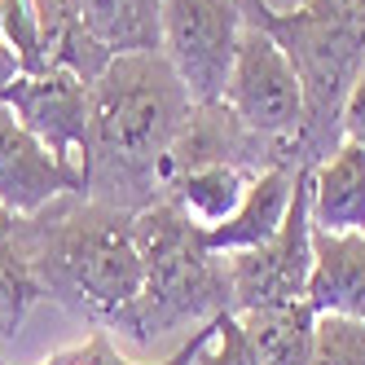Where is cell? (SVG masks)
Masks as SVG:
<instances>
[{
    "label": "cell",
    "instance_id": "1",
    "mask_svg": "<svg viewBox=\"0 0 365 365\" xmlns=\"http://www.w3.org/2000/svg\"><path fill=\"white\" fill-rule=\"evenodd\" d=\"M190 110L194 101L159 48L110 58L88 88V137L80 154L84 198L128 216L154 207Z\"/></svg>",
    "mask_w": 365,
    "mask_h": 365
},
{
    "label": "cell",
    "instance_id": "2",
    "mask_svg": "<svg viewBox=\"0 0 365 365\" xmlns=\"http://www.w3.org/2000/svg\"><path fill=\"white\" fill-rule=\"evenodd\" d=\"M133 220L84 194H62L36 216H14V238L40 299L93 330L128 334L145 282Z\"/></svg>",
    "mask_w": 365,
    "mask_h": 365
},
{
    "label": "cell",
    "instance_id": "3",
    "mask_svg": "<svg viewBox=\"0 0 365 365\" xmlns=\"http://www.w3.org/2000/svg\"><path fill=\"white\" fill-rule=\"evenodd\" d=\"M133 229L145 264L141 299L128 326L133 344H154L176 330H198L216 322L220 312H233L229 264L225 255L207 251L202 229L190 216H180L168 198H159L133 220Z\"/></svg>",
    "mask_w": 365,
    "mask_h": 365
},
{
    "label": "cell",
    "instance_id": "4",
    "mask_svg": "<svg viewBox=\"0 0 365 365\" xmlns=\"http://www.w3.org/2000/svg\"><path fill=\"white\" fill-rule=\"evenodd\" d=\"M242 31H247L242 0H163L159 53L172 62L194 106L225 101Z\"/></svg>",
    "mask_w": 365,
    "mask_h": 365
},
{
    "label": "cell",
    "instance_id": "5",
    "mask_svg": "<svg viewBox=\"0 0 365 365\" xmlns=\"http://www.w3.org/2000/svg\"><path fill=\"white\" fill-rule=\"evenodd\" d=\"M225 106L238 115L255 137L264 141H299L304 128V84L286 58V48L264 31L247 22L242 44H238V62H233L229 88H225Z\"/></svg>",
    "mask_w": 365,
    "mask_h": 365
},
{
    "label": "cell",
    "instance_id": "6",
    "mask_svg": "<svg viewBox=\"0 0 365 365\" xmlns=\"http://www.w3.org/2000/svg\"><path fill=\"white\" fill-rule=\"evenodd\" d=\"M308 172H299V185L291 198L277 238L251 251L225 255L229 264V295H233V317L255 308H282L299 304L308 295V273H312V216H308Z\"/></svg>",
    "mask_w": 365,
    "mask_h": 365
},
{
    "label": "cell",
    "instance_id": "7",
    "mask_svg": "<svg viewBox=\"0 0 365 365\" xmlns=\"http://www.w3.org/2000/svg\"><path fill=\"white\" fill-rule=\"evenodd\" d=\"M88 88L75 71L44 66L36 75H14L0 84V101L18 115L36 141H44L62 163L80 168L84 137H88Z\"/></svg>",
    "mask_w": 365,
    "mask_h": 365
},
{
    "label": "cell",
    "instance_id": "8",
    "mask_svg": "<svg viewBox=\"0 0 365 365\" xmlns=\"http://www.w3.org/2000/svg\"><path fill=\"white\" fill-rule=\"evenodd\" d=\"M62 194H84V172L36 141L0 101V207L14 216H36Z\"/></svg>",
    "mask_w": 365,
    "mask_h": 365
},
{
    "label": "cell",
    "instance_id": "9",
    "mask_svg": "<svg viewBox=\"0 0 365 365\" xmlns=\"http://www.w3.org/2000/svg\"><path fill=\"white\" fill-rule=\"evenodd\" d=\"M299 172H304V163H277L269 172H259L251 180V190H247L238 212H233L225 225H216V229H202L207 251L233 255V251H251V247L273 242L282 220H286V212H291Z\"/></svg>",
    "mask_w": 365,
    "mask_h": 365
},
{
    "label": "cell",
    "instance_id": "10",
    "mask_svg": "<svg viewBox=\"0 0 365 365\" xmlns=\"http://www.w3.org/2000/svg\"><path fill=\"white\" fill-rule=\"evenodd\" d=\"M312 312L365 322V233L312 229V273L308 295Z\"/></svg>",
    "mask_w": 365,
    "mask_h": 365
},
{
    "label": "cell",
    "instance_id": "11",
    "mask_svg": "<svg viewBox=\"0 0 365 365\" xmlns=\"http://www.w3.org/2000/svg\"><path fill=\"white\" fill-rule=\"evenodd\" d=\"M308 216L312 229L365 233V145L339 141L308 172Z\"/></svg>",
    "mask_w": 365,
    "mask_h": 365
},
{
    "label": "cell",
    "instance_id": "12",
    "mask_svg": "<svg viewBox=\"0 0 365 365\" xmlns=\"http://www.w3.org/2000/svg\"><path fill=\"white\" fill-rule=\"evenodd\" d=\"M251 180H255V176H251L247 168L207 163V168L176 172L168 185H163V198L176 207L180 216H190L198 229H216V225H225V220L242 207Z\"/></svg>",
    "mask_w": 365,
    "mask_h": 365
},
{
    "label": "cell",
    "instance_id": "13",
    "mask_svg": "<svg viewBox=\"0 0 365 365\" xmlns=\"http://www.w3.org/2000/svg\"><path fill=\"white\" fill-rule=\"evenodd\" d=\"M242 330L255 365H308L312 361V330H317V312L308 299L282 304V308H255L242 312Z\"/></svg>",
    "mask_w": 365,
    "mask_h": 365
},
{
    "label": "cell",
    "instance_id": "14",
    "mask_svg": "<svg viewBox=\"0 0 365 365\" xmlns=\"http://www.w3.org/2000/svg\"><path fill=\"white\" fill-rule=\"evenodd\" d=\"M84 27L110 53H154L163 40V0H75Z\"/></svg>",
    "mask_w": 365,
    "mask_h": 365
},
{
    "label": "cell",
    "instance_id": "15",
    "mask_svg": "<svg viewBox=\"0 0 365 365\" xmlns=\"http://www.w3.org/2000/svg\"><path fill=\"white\" fill-rule=\"evenodd\" d=\"M212 334H216V322H207V326L190 330L185 344H180L172 356H163V361H128V356L115 348V339H110L106 330H93L84 344H75V348H62V352H53V356H44L40 365H194L198 352H202V344H207ZM0 365H9V361H0Z\"/></svg>",
    "mask_w": 365,
    "mask_h": 365
},
{
    "label": "cell",
    "instance_id": "16",
    "mask_svg": "<svg viewBox=\"0 0 365 365\" xmlns=\"http://www.w3.org/2000/svg\"><path fill=\"white\" fill-rule=\"evenodd\" d=\"M40 299L36 282H31V269L18 251V238H14V212L0 207V330L14 334V326L22 322V312Z\"/></svg>",
    "mask_w": 365,
    "mask_h": 365
},
{
    "label": "cell",
    "instance_id": "17",
    "mask_svg": "<svg viewBox=\"0 0 365 365\" xmlns=\"http://www.w3.org/2000/svg\"><path fill=\"white\" fill-rule=\"evenodd\" d=\"M308 365H365V322L322 312L312 330V361Z\"/></svg>",
    "mask_w": 365,
    "mask_h": 365
},
{
    "label": "cell",
    "instance_id": "18",
    "mask_svg": "<svg viewBox=\"0 0 365 365\" xmlns=\"http://www.w3.org/2000/svg\"><path fill=\"white\" fill-rule=\"evenodd\" d=\"M194 365H255L251 344H247V330H242V322L233 317V312H220V317H216V334L202 344Z\"/></svg>",
    "mask_w": 365,
    "mask_h": 365
},
{
    "label": "cell",
    "instance_id": "19",
    "mask_svg": "<svg viewBox=\"0 0 365 365\" xmlns=\"http://www.w3.org/2000/svg\"><path fill=\"white\" fill-rule=\"evenodd\" d=\"M339 133H344V141L365 145V71H361V80L348 88L344 115H339Z\"/></svg>",
    "mask_w": 365,
    "mask_h": 365
},
{
    "label": "cell",
    "instance_id": "20",
    "mask_svg": "<svg viewBox=\"0 0 365 365\" xmlns=\"http://www.w3.org/2000/svg\"><path fill=\"white\" fill-rule=\"evenodd\" d=\"M251 5L269 9V14H295V9H304V5H308V0H251Z\"/></svg>",
    "mask_w": 365,
    "mask_h": 365
}]
</instances>
